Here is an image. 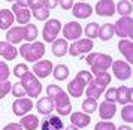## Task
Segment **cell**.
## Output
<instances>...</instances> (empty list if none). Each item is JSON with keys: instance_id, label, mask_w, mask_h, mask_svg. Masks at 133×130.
<instances>
[{"instance_id": "20", "label": "cell", "mask_w": 133, "mask_h": 130, "mask_svg": "<svg viewBox=\"0 0 133 130\" xmlns=\"http://www.w3.org/2000/svg\"><path fill=\"white\" fill-rule=\"evenodd\" d=\"M24 39V29L23 27H12V29H9L6 35V42L8 43H19V42Z\"/></svg>"}, {"instance_id": "24", "label": "cell", "mask_w": 133, "mask_h": 130, "mask_svg": "<svg viewBox=\"0 0 133 130\" xmlns=\"http://www.w3.org/2000/svg\"><path fill=\"white\" fill-rule=\"evenodd\" d=\"M14 24V14L9 9L0 11V30H8Z\"/></svg>"}, {"instance_id": "35", "label": "cell", "mask_w": 133, "mask_h": 130, "mask_svg": "<svg viewBox=\"0 0 133 130\" xmlns=\"http://www.w3.org/2000/svg\"><path fill=\"white\" fill-rule=\"evenodd\" d=\"M33 17L39 20V21H45V20H48L49 17V11L45 8V6H41V8H37V9H33Z\"/></svg>"}, {"instance_id": "48", "label": "cell", "mask_w": 133, "mask_h": 130, "mask_svg": "<svg viewBox=\"0 0 133 130\" xmlns=\"http://www.w3.org/2000/svg\"><path fill=\"white\" fill-rule=\"evenodd\" d=\"M64 130H79L78 127H75V126H69V127H66Z\"/></svg>"}, {"instance_id": "37", "label": "cell", "mask_w": 133, "mask_h": 130, "mask_svg": "<svg viewBox=\"0 0 133 130\" xmlns=\"http://www.w3.org/2000/svg\"><path fill=\"white\" fill-rule=\"evenodd\" d=\"M27 72H29V67H27V64H24V63H19V64H17L14 67V75L17 78H19V79L24 76Z\"/></svg>"}, {"instance_id": "42", "label": "cell", "mask_w": 133, "mask_h": 130, "mask_svg": "<svg viewBox=\"0 0 133 130\" xmlns=\"http://www.w3.org/2000/svg\"><path fill=\"white\" fill-rule=\"evenodd\" d=\"M76 76H78L81 81H84L85 85H88V84L93 81V75H91L88 70H79L78 73H76Z\"/></svg>"}, {"instance_id": "36", "label": "cell", "mask_w": 133, "mask_h": 130, "mask_svg": "<svg viewBox=\"0 0 133 130\" xmlns=\"http://www.w3.org/2000/svg\"><path fill=\"white\" fill-rule=\"evenodd\" d=\"M121 118L124 120L126 123H132L133 121V106H132V103H130V105H126V106H123Z\"/></svg>"}, {"instance_id": "3", "label": "cell", "mask_w": 133, "mask_h": 130, "mask_svg": "<svg viewBox=\"0 0 133 130\" xmlns=\"http://www.w3.org/2000/svg\"><path fill=\"white\" fill-rule=\"evenodd\" d=\"M19 55L27 61H37L45 55V45L41 42H31V43H24L19 47Z\"/></svg>"}, {"instance_id": "17", "label": "cell", "mask_w": 133, "mask_h": 130, "mask_svg": "<svg viewBox=\"0 0 133 130\" xmlns=\"http://www.w3.org/2000/svg\"><path fill=\"white\" fill-rule=\"evenodd\" d=\"M133 91L130 87H126V85H121L117 88V102L121 103V105H130L133 99Z\"/></svg>"}, {"instance_id": "38", "label": "cell", "mask_w": 133, "mask_h": 130, "mask_svg": "<svg viewBox=\"0 0 133 130\" xmlns=\"http://www.w3.org/2000/svg\"><path fill=\"white\" fill-rule=\"evenodd\" d=\"M11 91H12V94L15 96V99H23V97L25 96V91H24L23 85H21L19 82H15V84H14Z\"/></svg>"}, {"instance_id": "43", "label": "cell", "mask_w": 133, "mask_h": 130, "mask_svg": "<svg viewBox=\"0 0 133 130\" xmlns=\"http://www.w3.org/2000/svg\"><path fill=\"white\" fill-rule=\"evenodd\" d=\"M105 99L106 102H111V103H115L117 102V88H108L105 91Z\"/></svg>"}, {"instance_id": "26", "label": "cell", "mask_w": 133, "mask_h": 130, "mask_svg": "<svg viewBox=\"0 0 133 130\" xmlns=\"http://www.w3.org/2000/svg\"><path fill=\"white\" fill-rule=\"evenodd\" d=\"M67 48H69V45H67V41H64V39H55L52 42V54L55 57H63L67 53Z\"/></svg>"}, {"instance_id": "19", "label": "cell", "mask_w": 133, "mask_h": 130, "mask_svg": "<svg viewBox=\"0 0 133 130\" xmlns=\"http://www.w3.org/2000/svg\"><path fill=\"white\" fill-rule=\"evenodd\" d=\"M70 121H72V126L78 127V129H84L87 126L90 124L91 118L88 117V114L84 112H73L70 115Z\"/></svg>"}, {"instance_id": "5", "label": "cell", "mask_w": 133, "mask_h": 130, "mask_svg": "<svg viewBox=\"0 0 133 130\" xmlns=\"http://www.w3.org/2000/svg\"><path fill=\"white\" fill-rule=\"evenodd\" d=\"M61 30V23L58 20H48L45 25H43V30H42V37L45 42H48V43H52V42L57 39V35L60 33Z\"/></svg>"}, {"instance_id": "47", "label": "cell", "mask_w": 133, "mask_h": 130, "mask_svg": "<svg viewBox=\"0 0 133 130\" xmlns=\"http://www.w3.org/2000/svg\"><path fill=\"white\" fill-rule=\"evenodd\" d=\"M117 130H132V127H129V126H121V127H118Z\"/></svg>"}, {"instance_id": "12", "label": "cell", "mask_w": 133, "mask_h": 130, "mask_svg": "<svg viewBox=\"0 0 133 130\" xmlns=\"http://www.w3.org/2000/svg\"><path fill=\"white\" fill-rule=\"evenodd\" d=\"M41 130H64V124H63L60 117H57V115H48L41 123Z\"/></svg>"}, {"instance_id": "28", "label": "cell", "mask_w": 133, "mask_h": 130, "mask_svg": "<svg viewBox=\"0 0 133 130\" xmlns=\"http://www.w3.org/2000/svg\"><path fill=\"white\" fill-rule=\"evenodd\" d=\"M115 12H118L121 17H130L132 14V2L129 0H121L115 5Z\"/></svg>"}, {"instance_id": "40", "label": "cell", "mask_w": 133, "mask_h": 130, "mask_svg": "<svg viewBox=\"0 0 133 130\" xmlns=\"http://www.w3.org/2000/svg\"><path fill=\"white\" fill-rule=\"evenodd\" d=\"M11 75V72H9V67L5 61H2L0 60V81H8V78Z\"/></svg>"}, {"instance_id": "1", "label": "cell", "mask_w": 133, "mask_h": 130, "mask_svg": "<svg viewBox=\"0 0 133 130\" xmlns=\"http://www.w3.org/2000/svg\"><path fill=\"white\" fill-rule=\"evenodd\" d=\"M46 94L54 103V109L58 112V115H69L72 112V105L70 99L64 90L60 88L58 85H48L46 87Z\"/></svg>"}, {"instance_id": "45", "label": "cell", "mask_w": 133, "mask_h": 130, "mask_svg": "<svg viewBox=\"0 0 133 130\" xmlns=\"http://www.w3.org/2000/svg\"><path fill=\"white\" fill-rule=\"evenodd\" d=\"M58 5V2H55V0H51V2H46V0H43V6L48 9V11H51V9H54L55 6Z\"/></svg>"}, {"instance_id": "27", "label": "cell", "mask_w": 133, "mask_h": 130, "mask_svg": "<svg viewBox=\"0 0 133 130\" xmlns=\"http://www.w3.org/2000/svg\"><path fill=\"white\" fill-rule=\"evenodd\" d=\"M112 36H115V33H114V25L111 23H105L103 25L99 27L97 37H100L102 41H109V39H112Z\"/></svg>"}, {"instance_id": "33", "label": "cell", "mask_w": 133, "mask_h": 130, "mask_svg": "<svg viewBox=\"0 0 133 130\" xmlns=\"http://www.w3.org/2000/svg\"><path fill=\"white\" fill-rule=\"evenodd\" d=\"M93 82L96 84V85H99V87H103L105 88L111 82V75H109L108 72H102V73L96 75V78L93 79Z\"/></svg>"}, {"instance_id": "32", "label": "cell", "mask_w": 133, "mask_h": 130, "mask_svg": "<svg viewBox=\"0 0 133 130\" xmlns=\"http://www.w3.org/2000/svg\"><path fill=\"white\" fill-rule=\"evenodd\" d=\"M97 100H94V99H90V97H87L84 102H82V111H84V114H93L97 111Z\"/></svg>"}, {"instance_id": "22", "label": "cell", "mask_w": 133, "mask_h": 130, "mask_svg": "<svg viewBox=\"0 0 133 130\" xmlns=\"http://www.w3.org/2000/svg\"><path fill=\"white\" fill-rule=\"evenodd\" d=\"M17 54H18V51L14 45L8 43V42H0V57L6 60H14L17 58Z\"/></svg>"}, {"instance_id": "39", "label": "cell", "mask_w": 133, "mask_h": 130, "mask_svg": "<svg viewBox=\"0 0 133 130\" xmlns=\"http://www.w3.org/2000/svg\"><path fill=\"white\" fill-rule=\"evenodd\" d=\"M11 90H12V84L9 81H0V99H3L6 94H9Z\"/></svg>"}, {"instance_id": "46", "label": "cell", "mask_w": 133, "mask_h": 130, "mask_svg": "<svg viewBox=\"0 0 133 130\" xmlns=\"http://www.w3.org/2000/svg\"><path fill=\"white\" fill-rule=\"evenodd\" d=\"M58 5H60L63 9H72V8H73V2H72V0H66V2L63 0V2L58 3Z\"/></svg>"}, {"instance_id": "16", "label": "cell", "mask_w": 133, "mask_h": 130, "mask_svg": "<svg viewBox=\"0 0 133 130\" xmlns=\"http://www.w3.org/2000/svg\"><path fill=\"white\" fill-rule=\"evenodd\" d=\"M11 11H14V14H15V17H17V23L23 24V25H25V24L30 23L31 12L29 11V8H19V6H17L15 3H14Z\"/></svg>"}, {"instance_id": "41", "label": "cell", "mask_w": 133, "mask_h": 130, "mask_svg": "<svg viewBox=\"0 0 133 130\" xmlns=\"http://www.w3.org/2000/svg\"><path fill=\"white\" fill-rule=\"evenodd\" d=\"M94 130H117V127L111 121H99L94 127Z\"/></svg>"}, {"instance_id": "34", "label": "cell", "mask_w": 133, "mask_h": 130, "mask_svg": "<svg viewBox=\"0 0 133 130\" xmlns=\"http://www.w3.org/2000/svg\"><path fill=\"white\" fill-rule=\"evenodd\" d=\"M85 36H87V39H94V37H97V35H99V24L97 23H90L87 24V27H85Z\"/></svg>"}, {"instance_id": "44", "label": "cell", "mask_w": 133, "mask_h": 130, "mask_svg": "<svg viewBox=\"0 0 133 130\" xmlns=\"http://www.w3.org/2000/svg\"><path fill=\"white\" fill-rule=\"evenodd\" d=\"M3 130H24V129L21 127V124H19V123H9L8 126H5V127H3Z\"/></svg>"}, {"instance_id": "31", "label": "cell", "mask_w": 133, "mask_h": 130, "mask_svg": "<svg viewBox=\"0 0 133 130\" xmlns=\"http://www.w3.org/2000/svg\"><path fill=\"white\" fill-rule=\"evenodd\" d=\"M52 73H54V78L57 81H64V79L69 76V69H67V66H64V64H57L54 67Z\"/></svg>"}, {"instance_id": "8", "label": "cell", "mask_w": 133, "mask_h": 130, "mask_svg": "<svg viewBox=\"0 0 133 130\" xmlns=\"http://www.w3.org/2000/svg\"><path fill=\"white\" fill-rule=\"evenodd\" d=\"M112 73L117 79L120 81H126L132 76V67L129 63H124L123 60H117V61H112Z\"/></svg>"}, {"instance_id": "2", "label": "cell", "mask_w": 133, "mask_h": 130, "mask_svg": "<svg viewBox=\"0 0 133 130\" xmlns=\"http://www.w3.org/2000/svg\"><path fill=\"white\" fill-rule=\"evenodd\" d=\"M85 61L91 67V72L94 75H99L102 72H106L112 64V57L109 54H102V53H90L87 55Z\"/></svg>"}, {"instance_id": "13", "label": "cell", "mask_w": 133, "mask_h": 130, "mask_svg": "<svg viewBox=\"0 0 133 130\" xmlns=\"http://www.w3.org/2000/svg\"><path fill=\"white\" fill-rule=\"evenodd\" d=\"M96 14L100 17H112L115 14V3L112 0H100L96 3Z\"/></svg>"}, {"instance_id": "10", "label": "cell", "mask_w": 133, "mask_h": 130, "mask_svg": "<svg viewBox=\"0 0 133 130\" xmlns=\"http://www.w3.org/2000/svg\"><path fill=\"white\" fill-rule=\"evenodd\" d=\"M33 108V102L30 99H17V100L12 103V112L17 115V117H24L27 115V112H30V109Z\"/></svg>"}, {"instance_id": "14", "label": "cell", "mask_w": 133, "mask_h": 130, "mask_svg": "<svg viewBox=\"0 0 133 130\" xmlns=\"http://www.w3.org/2000/svg\"><path fill=\"white\" fill-rule=\"evenodd\" d=\"M72 14H73V17L79 18V20H85V18H88L93 14V8L90 5H87V3L76 2V3H73Z\"/></svg>"}, {"instance_id": "15", "label": "cell", "mask_w": 133, "mask_h": 130, "mask_svg": "<svg viewBox=\"0 0 133 130\" xmlns=\"http://www.w3.org/2000/svg\"><path fill=\"white\" fill-rule=\"evenodd\" d=\"M84 88H85V82L84 81H81L78 76H75L69 82V85H67V93L70 96H73V97H81L82 96V93H84Z\"/></svg>"}, {"instance_id": "18", "label": "cell", "mask_w": 133, "mask_h": 130, "mask_svg": "<svg viewBox=\"0 0 133 130\" xmlns=\"http://www.w3.org/2000/svg\"><path fill=\"white\" fill-rule=\"evenodd\" d=\"M118 49L120 53L124 55V58L127 60V63H132L133 61V43L130 39H121L118 42Z\"/></svg>"}, {"instance_id": "11", "label": "cell", "mask_w": 133, "mask_h": 130, "mask_svg": "<svg viewBox=\"0 0 133 130\" xmlns=\"http://www.w3.org/2000/svg\"><path fill=\"white\" fill-rule=\"evenodd\" d=\"M33 75L36 78H46L52 73V63L49 60H41L33 64Z\"/></svg>"}, {"instance_id": "30", "label": "cell", "mask_w": 133, "mask_h": 130, "mask_svg": "<svg viewBox=\"0 0 133 130\" xmlns=\"http://www.w3.org/2000/svg\"><path fill=\"white\" fill-rule=\"evenodd\" d=\"M23 29H24V41L27 42H35V39L37 37V27L35 24H25L23 25Z\"/></svg>"}, {"instance_id": "6", "label": "cell", "mask_w": 133, "mask_h": 130, "mask_svg": "<svg viewBox=\"0 0 133 130\" xmlns=\"http://www.w3.org/2000/svg\"><path fill=\"white\" fill-rule=\"evenodd\" d=\"M93 48H94V43H93L91 39H78V41L73 42L72 45H69L67 53L70 54L72 57H78L81 54L90 53Z\"/></svg>"}, {"instance_id": "29", "label": "cell", "mask_w": 133, "mask_h": 130, "mask_svg": "<svg viewBox=\"0 0 133 130\" xmlns=\"http://www.w3.org/2000/svg\"><path fill=\"white\" fill-rule=\"evenodd\" d=\"M103 93H105V88H103V87H99V85H96L93 81L88 84V88H87V91H85L87 97L94 99V100H97V99L100 97V94H103Z\"/></svg>"}, {"instance_id": "23", "label": "cell", "mask_w": 133, "mask_h": 130, "mask_svg": "<svg viewBox=\"0 0 133 130\" xmlns=\"http://www.w3.org/2000/svg\"><path fill=\"white\" fill-rule=\"evenodd\" d=\"M36 108H37V112L39 114H42V115H49V114L52 112V109H54V103H52V100L46 96V97H41V99L37 100Z\"/></svg>"}, {"instance_id": "21", "label": "cell", "mask_w": 133, "mask_h": 130, "mask_svg": "<svg viewBox=\"0 0 133 130\" xmlns=\"http://www.w3.org/2000/svg\"><path fill=\"white\" fill-rule=\"evenodd\" d=\"M117 112V106L115 103H111V102H102L100 103V109H99V114H100V118L103 120H109L112 118Z\"/></svg>"}, {"instance_id": "7", "label": "cell", "mask_w": 133, "mask_h": 130, "mask_svg": "<svg viewBox=\"0 0 133 130\" xmlns=\"http://www.w3.org/2000/svg\"><path fill=\"white\" fill-rule=\"evenodd\" d=\"M132 18L130 17H121L117 23L114 24V33L120 36L121 39L132 37Z\"/></svg>"}, {"instance_id": "25", "label": "cell", "mask_w": 133, "mask_h": 130, "mask_svg": "<svg viewBox=\"0 0 133 130\" xmlns=\"http://www.w3.org/2000/svg\"><path fill=\"white\" fill-rule=\"evenodd\" d=\"M19 124H21V127L25 129V130H36L37 126H39V118H37L36 115L29 114V115H24V117L21 118Z\"/></svg>"}, {"instance_id": "4", "label": "cell", "mask_w": 133, "mask_h": 130, "mask_svg": "<svg viewBox=\"0 0 133 130\" xmlns=\"http://www.w3.org/2000/svg\"><path fill=\"white\" fill-rule=\"evenodd\" d=\"M19 84L23 85V88L25 91V96L29 94L30 97H37L41 94V91H42V84L39 82V79L31 72H27L24 76L21 78V82Z\"/></svg>"}, {"instance_id": "9", "label": "cell", "mask_w": 133, "mask_h": 130, "mask_svg": "<svg viewBox=\"0 0 133 130\" xmlns=\"http://www.w3.org/2000/svg\"><path fill=\"white\" fill-rule=\"evenodd\" d=\"M63 35H64V41H78L81 35H82V27L79 23H67L63 27Z\"/></svg>"}]
</instances>
